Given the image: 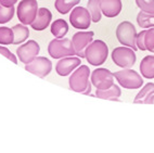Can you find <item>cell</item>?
I'll list each match as a JSON object with an SVG mask.
<instances>
[{"label": "cell", "instance_id": "9", "mask_svg": "<svg viewBox=\"0 0 154 153\" xmlns=\"http://www.w3.org/2000/svg\"><path fill=\"white\" fill-rule=\"evenodd\" d=\"M69 22L76 30H88L92 22L90 12L84 7H75L69 14Z\"/></svg>", "mask_w": 154, "mask_h": 153}, {"label": "cell", "instance_id": "24", "mask_svg": "<svg viewBox=\"0 0 154 153\" xmlns=\"http://www.w3.org/2000/svg\"><path fill=\"white\" fill-rule=\"evenodd\" d=\"M154 93V84L153 83H148L146 84V86L139 91L137 96H136L135 100H134V103H144L146 100L149 97Z\"/></svg>", "mask_w": 154, "mask_h": 153}, {"label": "cell", "instance_id": "27", "mask_svg": "<svg viewBox=\"0 0 154 153\" xmlns=\"http://www.w3.org/2000/svg\"><path fill=\"white\" fill-rule=\"evenodd\" d=\"M135 1L141 11L154 14V0H135Z\"/></svg>", "mask_w": 154, "mask_h": 153}, {"label": "cell", "instance_id": "3", "mask_svg": "<svg viewBox=\"0 0 154 153\" xmlns=\"http://www.w3.org/2000/svg\"><path fill=\"white\" fill-rule=\"evenodd\" d=\"M48 52L53 59H62L76 55L73 42L67 38L52 39L48 45Z\"/></svg>", "mask_w": 154, "mask_h": 153}, {"label": "cell", "instance_id": "22", "mask_svg": "<svg viewBox=\"0 0 154 153\" xmlns=\"http://www.w3.org/2000/svg\"><path fill=\"white\" fill-rule=\"evenodd\" d=\"M79 2L80 0H55L54 8L59 13L66 14Z\"/></svg>", "mask_w": 154, "mask_h": 153}, {"label": "cell", "instance_id": "18", "mask_svg": "<svg viewBox=\"0 0 154 153\" xmlns=\"http://www.w3.org/2000/svg\"><path fill=\"white\" fill-rule=\"evenodd\" d=\"M140 73L146 80L154 78V55H146L140 63Z\"/></svg>", "mask_w": 154, "mask_h": 153}, {"label": "cell", "instance_id": "20", "mask_svg": "<svg viewBox=\"0 0 154 153\" xmlns=\"http://www.w3.org/2000/svg\"><path fill=\"white\" fill-rule=\"evenodd\" d=\"M13 33H14V41L13 45H21L23 44L29 36V30L26 27V25L24 24H17L14 25L13 27Z\"/></svg>", "mask_w": 154, "mask_h": 153}, {"label": "cell", "instance_id": "28", "mask_svg": "<svg viewBox=\"0 0 154 153\" xmlns=\"http://www.w3.org/2000/svg\"><path fill=\"white\" fill-rule=\"evenodd\" d=\"M0 53L3 55V57L8 58L9 60L11 61V62H13L14 64H17V57L12 53L10 50L7 48V47H1L0 46Z\"/></svg>", "mask_w": 154, "mask_h": 153}, {"label": "cell", "instance_id": "17", "mask_svg": "<svg viewBox=\"0 0 154 153\" xmlns=\"http://www.w3.org/2000/svg\"><path fill=\"white\" fill-rule=\"evenodd\" d=\"M121 95V88L115 84H113L107 89H97L96 91V97H98L99 99H104V100H115V101H117Z\"/></svg>", "mask_w": 154, "mask_h": 153}, {"label": "cell", "instance_id": "12", "mask_svg": "<svg viewBox=\"0 0 154 153\" xmlns=\"http://www.w3.org/2000/svg\"><path fill=\"white\" fill-rule=\"evenodd\" d=\"M40 51V47L35 40H28L24 45L20 46L17 49V55L20 61L24 64H27L33 61Z\"/></svg>", "mask_w": 154, "mask_h": 153}, {"label": "cell", "instance_id": "11", "mask_svg": "<svg viewBox=\"0 0 154 153\" xmlns=\"http://www.w3.org/2000/svg\"><path fill=\"white\" fill-rule=\"evenodd\" d=\"M94 32H77L72 37V42L74 46V49L76 51V55L79 58H85V52L87 47L90 45V42L94 40Z\"/></svg>", "mask_w": 154, "mask_h": 153}, {"label": "cell", "instance_id": "13", "mask_svg": "<svg viewBox=\"0 0 154 153\" xmlns=\"http://www.w3.org/2000/svg\"><path fill=\"white\" fill-rule=\"evenodd\" d=\"M80 59L76 57L62 58L55 65V71L60 76H67L80 65Z\"/></svg>", "mask_w": 154, "mask_h": 153}, {"label": "cell", "instance_id": "5", "mask_svg": "<svg viewBox=\"0 0 154 153\" xmlns=\"http://www.w3.org/2000/svg\"><path fill=\"white\" fill-rule=\"evenodd\" d=\"M113 75L119 82V86H122L125 89H130V90L139 89L143 85L142 77L136 71L130 70V68H124L122 71L114 72Z\"/></svg>", "mask_w": 154, "mask_h": 153}, {"label": "cell", "instance_id": "7", "mask_svg": "<svg viewBox=\"0 0 154 153\" xmlns=\"http://www.w3.org/2000/svg\"><path fill=\"white\" fill-rule=\"evenodd\" d=\"M112 60L114 64L123 68H130L135 65L136 55L135 50L129 47H117L112 51Z\"/></svg>", "mask_w": 154, "mask_h": 153}, {"label": "cell", "instance_id": "4", "mask_svg": "<svg viewBox=\"0 0 154 153\" xmlns=\"http://www.w3.org/2000/svg\"><path fill=\"white\" fill-rule=\"evenodd\" d=\"M116 38L123 46L129 47L135 51L138 50L136 38H137V32H136L135 25L128 21H124L119 24L116 28Z\"/></svg>", "mask_w": 154, "mask_h": 153}, {"label": "cell", "instance_id": "30", "mask_svg": "<svg viewBox=\"0 0 154 153\" xmlns=\"http://www.w3.org/2000/svg\"><path fill=\"white\" fill-rule=\"evenodd\" d=\"M144 103H146V104H154V93H153V95H151V96L146 99Z\"/></svg>", "mask_w": 154, "mask_h": 153}, {"label": "cell", "instance_id": "25", "mask_svg": "<svg viewBox=\"0 0 154 153\" xmlns=\"http://www.w3.org/2000/svg\"><path fill=\"white\" fill-rule=\"evenodd\" d=\"M14 41V33L12 28L5 27L1 26L0 27V45H13Z\"/></svg>", "mask_w": 154, "mask_h": 153}, {"label": "cell", "instance_id": "14", "mask_svg": "<svg viewBox=\"0 0 154 153\" xmlns=\"http://www.w3.org/2000/svg\"><path fill=\"white\" fill-rule=\"evenodd\" d=\"M136 44L138 49L142 51L149 50L150 52L154 53V27H150L138 34Z\"/></svg>", "mask_w": 154, "mask_h": 153}, {"label": "cell", "instance_id": "1", "mask_svg": "<svg viewBox=\"0 0 154 153\" xmlns=\"http://www.w3.org/2000/svg\"><path fill=\"white\" fill-rule=\"evenodd\" d=\"M90 70L87 65H79L69 80V88L75 92L89 95L91 90V85L89 83Z\"/></svg>", "mask_w": 154, "mask_h": 153}, {"label": "cell", "instance_id": "8", "mask_svg": "<svg viewBox=\"0 0 154 153\" xmlns=\"http://www.w3.org/2000/svg\"><path fill=\"white\" fill-rule=\"evenodd\" d=\"M25 70L40 78H45L52 71V63L46 57H36L33 61L25 64Z\"/></svg>", "mask_w": 154, "mask_h": 153}, {"label": "cell", "instance_id": "10", "mask_svg": "<svg viewBox=\"0 0 154 153\" xmlns=\"http://www.w3.org/2000/svg\"><path fill=\"white\" fill-rule=\"evenodd\" d=\"M91 84L97 89H107L114 84V75L107 68H97L91 73Z\"/></svg>", "mask_w": 154, "mask_h": 153}, {"label": "cell", "instance_id": "16", "mask_svg": "<svg viewBox=\"0 0 154 153\" xmlns=\"http://www.w3.org/2000/svg\"><path fill=\"white\" fill-rule=\"evenodd\" d=\"M122 0H101V13L106 17H115L122 11Z\"/></svg>", "mask_w": 154, "mask_h": 153}, {"label": "cell", "instance_id": "6", "mask_svg": "<svg viewBox=\"0 0 154 153\" xmlns=\"http://www.w3.org/2000/svg\"><path fill=\"white\" fill-rule=\"evenodd\" d=\"M37 12H38V2L36 0H22L17 5V19L24 25L32 24L36 19Z\"/></svg>", "mask_w": 154, "mask_h": 153}, {"label": "cell", "instance_id": "23", "mask_svg": "<svg viewBox=\"0 0 154 153\" xmlns=\"http://www.w3.org/2000/svg\"><path fill=\"white\" fill-rule=\"evenodd\" d=\"M137 23L141 28L154 27V14L146 12H139L137 15Z\"/></svg>", "mask_w": 154, "mask_h": 153}, {"label": "cell", "instance_id": "19", "mask_svg": "<svg viewBox=\"0 0 154 153\" xmlns=\"http://www.w3.org/2000/svg\"><path fill=\"white\" fill-rule=\"evenodd\" d=\"M50 30H51V34L54 36L55 38H63L69 32V24L65 20L58 19L51 24Z\"/></svg>", "mask_w": 154, "mask_h": 153}, {"label": "cell", "instance_id": "26", "mask_svg": "<svg viewBox=\"0 0 154 153\" xmlns=\"http://www.w3.org/2000/svg\"><path fill=\"white\" fill-rule=\"evenodd\" d=\"M14 7H3L2 5H0V24L10 22L14 17Z\"/></svg>", "mask_w": 154, "mask_h": 153}, {"label": "cell", "instance_id": "15", "mask_svg": "<svg viewBox=\"0 0 154 153\" xmlns=\"http://www.w3.org/2000/svg\"><path fill=\"white\" fill-rule=\"evenodd\" d=\"M51 19H52L51 11L48 10L47 8H40L38 9L36 19L30 24V26L34 30H45L50 25Z\"/></svg>", "mask_w": 154, "mask_h": 153}, {"label": "cell", "instance_id": "29", "mask_svg": "<svg viewBox=\"0 0 154 153\" xmlns=\"http://www.w3.org/2000/svg\"><path fill=\"white\" fill-rule=\"evenodd\" d=\"M17 2V0H0V5L3 7H14V5Z\"/></svg>", "mask_w": 154, "mask_h": 153}, {"label": "cell", "instance_id": "2", "mask_svg": "<svg viewBox=\"0 0 154 153\" xmlns=\"http://www.w3.org/2000/svg\"><path fill=\"white\" fill-rule=\"evenodd\" d=\"M107 55H109V48L104 41L100 39L91 41L85 52L86 60L88 61L89 64L94 66L103 64L106 61Z\"/></svg>", "mask_w": 154, "mask_h": 153}, {"label": "cell", "instance_id": "21", "mask_svg": "<svg viewBox=\"0 0 154 153\" xmlns=\"http://www.w3.org/2000/svg\"><path fill=\"white\" fill-rule=\"evenodd\" d=\"M100 5H101V0H88V3H87V9L90 12L91 20L94 23H98L101 21L102 13Z\"/></svg>", "mask_w": 154, "mask_h": 153}]
</instances>
